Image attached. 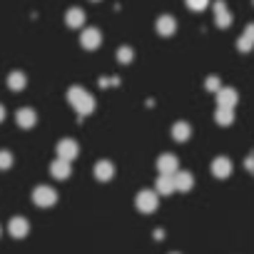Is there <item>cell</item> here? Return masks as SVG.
Masks as SVG:
<instances>
[{"instance_id":"cell-12","label":"cell","mask_w":254,"mask_h":254,"mask_svg":"<svg viewBox=\"0 0 254 254\" xmlns=\"http://www.w3.org/2000/svg\"><path fill=\"white\" fill-rule=\"evenodd\" d=\"M177 167H180V162H177L175 155H162V157H157V170H160V175H175Z\"/></svg>"},{"instance_id":"cell-10","label":"cell","mask_w":254,"mask_h":254,"mask_svg":"<svg viewBox=\"0 0 254 254\" xmlns=\"http://www.w3.org/2000/svg\"><path fill=\"white\" fill-rule=\"evenodd\" d=\"M212 175H214L217 180H227V177L232 175V160H229V157H217V160L212 162Z\"/></svg>"},{"instance_id":"cell-1","label":"cell","mask_w":254,"mask_h":254,"mask_svg":"<svg viewBox=\"0 0 254 254\" xmlns=\"http://www.w3.org/2000/svg\"><path fill=\"white\" fill-rule=\"evenodd\" d=\"M67 102L72 105V110L77 115H90L95 110V97L82 87H70L67 90Z\"/></svg>"},{"instance_id":"cell-14","label":"cell","mask_w":254,"mask_h":254,"mask_svg":"<svg viewBox=\"0 0 254 254\" xmlns=\"http://www.w3.org/2000/svg\"><path fill=\"white\" fill-rule=\"evenodd\" d=\"M95 177L100 180V182H110L112 177H115V165L110 162V160H102V162H97L95 165Z\"/></svg>"},{"instance_id":"cell-4","label":"cell","mask_w":254,"mask_h":254,"mask_svg":"<svg viewBox=\"0 0 254 254\" xmlns=\"http://www.w3.org/2000/svg\"><path fill=\"white\" fill-rule=\"evenodd\" d=\"M77 155H80V145H77L75 140L65 137V140H60V142H58V157H63V160L72 162Z\"/></svg>"},{"instance_id":"cell-20","label":"cell","mask_w":254,"mask_h":254,"mask_svg":"<svg viewBox=\"0 0 254 254\" xmlns=\"http://www.w3.org/2000/svg\"><path fill=\"white\" fill-rule=\"evenodd\" d=\"M25 85H28V80H25V75H23V72H10V77H8V87H10L13 92L23 90Z\"/></svg>"},{"instance_id":"cell-19","label":"cell","mask_w":254,"mask_h":254,"mask_svg":"<svg viewBox=\"0 0 254 254\" xmlns=\"http://www.w3.org/2000/svg\"><path fill=\"white\" fill-rule=\"evenodd\" d=\"M65 23H67V28H80L85 23V13L80 8H70L67 15H65Z\"/></svg>"},{"instance_id":"cell-13","label":"cell","mask_w":254,"mask_h":254,"mask_svg":"<svg viewBox=\"0 0 254 254\" xmlns=\"http://www.w3.org/2000/svg\"><path fill=\"white\" fill-rule=\"evenodd\" d=\"M70 172H72V167H70V162L63 160V157H58V160L50 165V175H53L55 180H67Z\"/></svg>"},{"instance_id":"cell-18","label":"cell","mask_w":254,"mask_h":254,"mask_svg":"<svg viewBox=\"0 0 254 254\" xmlns=\"http://www.w3.org/2000/svg\"><path fill=\"white\" fill-rule=\"evenodd\" d=\"M214 120H217V125H222V127L232 125V122H234V107H217Z\"/></svg>"},{"instance_id":"cell-5","label":"cell","mask_w":254,"mask_h":254,"mask_svg":"<svg viewBox=\"0 0 254 254\" xmlns=\"http://www.w3.org/2000/svg\"><path fill=\"white\" fill-rule=\"evenodd\" d=\"M100 43H102V33H100L97 28H87V30H82V35H80V45H82L85 50H95V48H100Z\"/></svg>"},{"instance_id":"cell-8","label":"cell","mask_w":254,"mask_h":254,"mask_svg":"<svg viewBox=\"0 0 254 254\" xmlns=\"http://www.w3.org/2000/svg\"><path fill=\"white\" fill-rule=\"evenodd\" d=\"M214 23L219 28H229L232 25V13H229L224 0H217V3H214Z\"/></svg>"},{"instance_id":"cell-11","label":"cell","mask_w":254,"mask_h":254,"mask_svg":"<svg viewBox=\"0 0 254 254\" xmlns=\"http://www.w3.org/2000/svg\"><path fill=\"white\" fill-rule=\"evenodd\" d=\"M157 33H160L162 38L175 35V33H177V20H175L172 15H162V18H157Z\"/></svg>"},{"instance_id":"cell-15","label":"cell","mask_w":254,"mask_h":254,"mask_svg":"<svg viewBox=\"0 0 254 254\" xmlns=\"http://www.w3.org/2000/svg\"><path fill=\"white\" fill-rule=\"evenodd\" d=\"M194 187V177L190 175V172H175V190H180V192H190Z\"/></svg>"},{"instance_id":"cell-17","label":"cell","mask_w":254,"mask_h":254,"mask_svg":"<svg viewBox=\"0 0 254 254\" xmlns=\"http://www.w3.org/2000/svg\"><path fill=\"white\" fill-rule=\"evenodd\" d=\"M190 135H192V127H190L187 122H177V125H172V137H175L177 142H187Z\"/></svg>"},{"instance_id":"cell-21","label":"cell","mask_w":254,"mask_h":254,"mask_svg":"<svg viewBox=\"0 0 254 254\" xmlns=\"http://www.w3.org/2000/svg\"><path fill=\"white\" fill-rule=\"evenodd\" d=\"M117 60H120L122 65L132 63V48H127V45H125V48H120V50H117Z\"/></svg>"},{"instance_id":"cell-3","label":"cell","mask_w":254,"mask_h":254,"mask_svg":"<svg viewBox=\"0 0 254 254\" xmlns=\"http://www.w3.org/2000/svg\"><path fill=\"white\" fill-rule=\"evenodd\" d=\"M33 202L38 207H53L58 202V192L53 187H48V185H40V187L33 190Z\"/></svg>"},{"instance_id":"cell-7","label":"cell","mask_w":254,"mask_h":254,"mask_svg":"<svg viewBox=\"0 0 254 254\" xmlns=\"http://www.w3.org/2000/svg\"><path fill=\"white\" fill-rule=\"evenodd\" d=\"M15 122H18V127H25V130H30V127L38 125V112H35L33 107H23V110L15 112Z\"/></svg>"},{"instance_id":"cell-9","label":"cell","mask_w":254,"mask_h":254,"mask_svg":"<svg viewBox=\"0 0 254 254\" xmlns=\"http://www.w3.org/2000/svg\"><path fill=\"white\" fill-rule=\"evenodd\" d=\"M239 102V95L234 87H219L217 90V105L219 107H234Z\"/></svg>"},{"instance_id":"cell-22","label":"cell","mask_w":254,"mask_h":254,"mask_svg":"<svg viewBox=\"0 0 254 254\" xmlns=\"http://www.w3.org/2000/svg\"><path fill=\"white\" fill-rule=\"evenodd\" d=\"M13 167V155L8 150H0V170H10Z\"/></svg>"},{"instance_id":"cell-25","label":"cell","mask_w":254,"mask_h":254,"mask_svg":"<svg viewBox=\"0 0 254 254\" xmlns=\"http://www.w3.org/2000/svg\"><path fill=\"white\" fill-rule=\"evenodd\" d=\"M204 87L209 90V92H217L222 85H219V77L217 75H212V77H207V82H204Z\"/></svg>"},{"instance_id":"cell-27","label":"cell","mask_w":254,"mask_h":254,"mask_svg":"<svg viewBox=\"0 0 254 254\" xmlns=\"http://www.w3.org/2000/svg\"><path fill=\"white\" fill-rule=\"evenodd\" d=\"M3 120H5V107L0 105V122H3Z\"/></svg>"},{"instance_id":"cell-26","label":"cell","mask_w":254,"mask_h":254,"mask_svg":"<svg viewBox=\"0 0 254 254\" xmlns=\"http://www.w3.org/2000/svg\"><path fill=\"white\" fill-rule=\"evenodd\" d=\"M242 35H244V38H249V40H252V43H254V23H252V25H247V28H244V33H242Z\"/></svg>"},{"instance_id":"cell-16","label":"cell","mask_w":254,"mask_h":254,"mask_svg":"<svg viewBox=\"0 0 254 254\" xmlns=\"http://www.w3.org/2000/svg\"><path fill=\"white\" fill-rule=\"evenodd\" d=\"M157 194H172L175 192V175H160L157 177V185H155Z\"/></svg>"},{"instance_id":"cell-6","label":"cell","mask_w":254,"mask_h":254,"mask_svg":"<svg viewBox=\"0 0 254 254\" xmlns=\"http://www.w3.org/2000/svg\"><path fill=\"white\" fill-rule=\"evenodd\" d=\"M8 232H10V237L23 239V237H28V232H30V222H28L25 217H13V219L8 222Z\"/></svg>"},{"instance_id":"cell-2","label":"cell","mask_w":254,"mask_h":254,"mask_svg":"<svg viewBox=\"0 0 254 254\" xmlns=\"http://www.w3.org/2000/svg\"><path fill=\"white\" fill-rule=\"evenodd\" d=\"M157 204H160V197H157V192H152V190H142V192L135 197V207H137L140 212H145V214L155 212Z\"/></svg>"},{"instance_id":"cell-23","label":"cell","mask_w":254,"mask_h":254,"mask_svg":"<svg viewBox=\"0 0 254 254\" xmlns=\"http://www.w3.org/2000/svg\"><path fill=\"white\" fill-rule=\"evenodd\" d=\"M185 3H187V8H190V10L199 13V10H204V8H207L209 0H185Z\"/></svg>"},{"instance_id":"cell-28","label":"cell","mask_w":254,"mask_h":254,"mask_svg":"<svg viewBox=\"0 0 254 254\" xmlns=\"http://www.w3.org/2000/svg\"><path fill=\"white\" fill-rule=\"evenodd\" d=\"M0 234H3V229H0Z\"/></svg>"},{"instance_id":"cell-24","label":"cell","mask_w":254,"mask_h":254,"mask_svg":"<svg viewBox=\"0 0 254 254\" xmlns=\"http://www.w3.org/2000/svg\"><path fill=\"white\" fill-rule=\"evenodd\" d=\"M252 48H254V43H252L249 38H244V35H242V38L237 40V50H239V53H249Z\"/></svg>"}]
</instances>
